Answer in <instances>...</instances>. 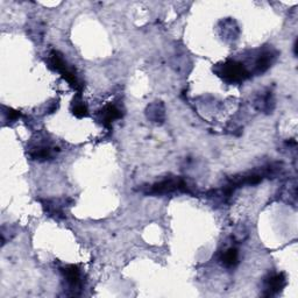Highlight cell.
Returning <instances> with one entry per match:
<instances>
[{
	"instance_id": "6da1fadb",
	"label": "cell",
	"mask_w": 298,
	"mask_h": 298,
	"mask_svg": "<svg viewBox=\"0 0 298 298\" xmlns=\"http://www.w3.org/2000/svg\"><path fill=\"white\" fill-rule=\"evenodd\" d=\"M216 72L229 84L241 83L249 77V72L245 65L235 61H227L224 64L218 65L216 68Z\"/></svg>"
},
{
	"instance_id": "7a4b0ae2",
	"label": "cell",
	"mask_w": 298,
	"mask_h": 298,
	"mask_svg": "<svg viewBox=\"0 0 298 298\" xmlns=\"http://www.w3.org/2000/svg\"><path fill=\"white\" fill-rule=\"evenodd\" d=\"M184 191V192H190L187 189V184L182 178H167L164 181L154 184L150 187L148 193L150 194H164L174 191Z\"/></svg>"
},
{
	"instance_id": "3957f363",
	"label": "cell",
	"mask_w": 298,
	"mask_h": 298,
	"mask_svg": "<svg viewBox=\"0 0 298 298\" xmlns=\"http://www.w3.org/2000/svg\"><path fill=\"white\" fill-rule=\"evenodd\" d=\"M49 63L50 67H53L55 70H57L58 72L62 73V76L64 77L68 82L73 85L75 87H78V80H77V77L73 72V70L69 67L67 64V62L64 61V58L61 56L57 51H53L50 54V58H49Z\"/></svg>"
},
{
	"instance_id": "277c9868",
	"label": "cell",
	"mask_w": 298,
	"mask_h": 298,
	"mask_svg": "<svg viewBox=\"0 0 298 298\" xmlns=\"http://www.w3.org/2000/svg\"><path fill=\"white\" fill-rule=\"evenodd\" d=\"M285 284H286V278H285V275L283 273L268 276V277L264 279V291H266L264 295L274 296L276 293L281 291V290L285 286Z\"/></svg>"
},
{
	"instance_id": "5b68a950",
	"label": "cell",
	"mask_w": 298,
	"mask_h": 298,
	"mask_svg": "<svg viewBox=\"0 0 298 298\" xmlns=\"http://www.w3.org/2000/svg\"><path fill=\"white\" fill-rule=\"evenodd\" d=\"M61 271L70 288H79L80 284H82V279H80V270L78 269V267L73 266V264H69V266H65Z\"/></svg>"
},
{
	"instance_id": "8992f818",
	"label": "cell",
	"mask_w": 298,
	"mask_h": 298,
	"mask_svg": "<svg viewBox=\"0 0 298 298\" xmlns=\"http://www.w3.org/2000/svg\"><path fill=\"white\" fill-rule=\"evenodd\" d=\"M53 154H54V149L51 148L50 145H47V143H40V145L33 147L31 156L34 160L46 161L51 159V157H53Z\"/></svg>"
},
{
	"instance_id": "52a82bcc",
	"label": "cell",
	"mask_w": 298,
	"mask_h": 298,
	"mask_svg": "<svg viewBox=\"0 0 298 298\" xmlns=\"http://www.w3.org/2000/svg\"><path fill=\"white\" fill-rule=\"evenodd\" d=\"M275 58V55L270 50H264L259 55L255 62V70L257 73H262L270 68Z\"/></svg>"
},
{
	"instance_id": "ba28073f",
	"label": "cell",
	"mask_w": 298,
	"mask_h": 298,
	"mask_svg": "<svg viewBox=\"0 0 298 298\" xmlns=\"http://www.w3.org/2000/svg\"><path fill=\"white\" fill-rule=\"evenodd\" d=\"M121 113L115 105H108L101 111V121L105 126H110L113 121L119 119Z\"/></svg>"
},
{
	"instance_id": "9c48e42d",
	"label": "cell",
	"mask_w": 298,
	"mask_h": 298,
	"mask_svg": "<svg viewBox=\"0 0 298 298\" xmlns=\"http://www.w3.org/2000/svg\"><path fill=\"white\" fill-rule=\"evenodd\" d=\"M222 262L226 268H234L239 263V252L237 248H229L223 253Z\"/></svg>"
},
{
	"instance_id": "30bf717a",
	"label": "cell",
	"mask_w": 298,
	"mask_h": 298,
	"mask_svg": "<svg viewBox=\"0 0 298 298\" xmlns=\"http://www.w3.org/2000/svg\"><path fill=\"white\" fill-rule=\"evenodd\" d=\"M148 118H150L153 121H155V123H159V121L163 120L164 118L163 105L156 103V104L150 106L148 109Z\"/></svg>"
},
{
	"instance_id": "8fae6325",
	"label": "cell",
	"mask_w": 298,
	"mask_h": 298,
	"mask_svg": "<svg viewBox=\"0 0 298 298\" xmlns=\"http://www.w3.org/2000/svg\"><path fill=\"white\" fill-rule=\"evenodd\" d=\"M72 113L75 115L77 118H83L87 116V108L84 103L79 102V103H75L72 106Z\"/></svg>"
}]
</instances>
